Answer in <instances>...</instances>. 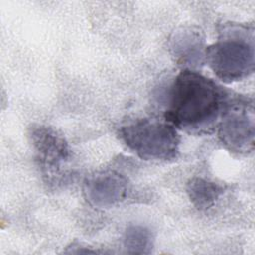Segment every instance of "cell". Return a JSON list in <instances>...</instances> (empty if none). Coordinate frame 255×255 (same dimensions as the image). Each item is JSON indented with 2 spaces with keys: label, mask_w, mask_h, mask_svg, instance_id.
Instances as JSON below:
<instances>
[{
  "label": "cell",
  "mask_w": 255,
  "mask_h": 255,
  "mask_svg": "<svg viewBox=\"0 0 255 255\" xmlns=\"http://www.w3.org/2000/svg\"><path fill=\"white\" fill-rule=\"evenodd\" d=\"M168 96L165 121L192 132H207L217 127L232 100L221 86L190 69L175 77Z\"/></svg>",
  "instance_id": "6da1fadb"
},
{
  "label": "cell",
  "mask_w": 255,
  "mask_h": 255,
  "mask_svg": "<svg viewBox=\"0 0 255 255\" xmlns=\"http://www.w3.org/2000/svg\"><path fill=\"white\" fill-rule=\"evenodd\" d=\"M124 244L128 253H149L152 247L151 232L141 225H129L125 233Z\"/></svg>",
  "instance_id": "9c48e42d"
},
{
  "label": "cell",
  "mask_w": 255,
  "mask_h": 255,
  "mask_svg": "<svg viewBox=\"0 0 255 255\" xmlns=\"http://www.w3.org/2000/svg\"><path fill=\"white\" fill-rule=\"evenodd\" d=\"M120 135L130 150L146 160H169L178 153L179 135L166 121L136 120L122 127Z\"/></svg>",
  "instance_id": "3957f363"
},
{
  "label": "cell",
  "mask_w": 255,
  "mask_h": 255,
  "mask_svg": "<svg viewBox=\"0 0 255 255\" xmlns=\"http://www.w3.org/2000/svg\"><path fill=\"white\" fill-rule=\"evenodd\" d=\"M253 29L227 25L215 43L204 51L214 74L226 83L242 80L254 71Z\"/></svg>",
  "instance_id": "7a4b0ae2"
},
{
  "label": "cell",
  "mask_w": 255,
  "mask_h": 255,
  "mask_svg": "<svg viewBox=\"0 0 255 255\" xmlns=\"http://www.w3.org/2000/svg\"><path fill=\"white\" fill-rule=\"evenodd\" d=\"M201 45L200 34L188 31L175 37L173 47L175 55L178 56L180 60H183V63L187 62L188 64H193L198 58L200 60L201 56L204 57L201 51Z\"/></svg>",
  "instance_id": "ba28073f"
},
{
  "label": "cell",
  "mask_w": 255,
  "mask_h": 255,
  "mask_svg": "<svg viewBox=\"0 0 255 255\" xmlns=\"http://www.w3.org/2000/svg\"><path fill=\"white\" fill-rule=\"evenodd\" d=\"M221 142L235 152H249L254 147V109L246 98H232L217 125Z\"/></svg>",
  "instance_id": "277c9868"
},
{
  "label": "cell",
  "mask_w": 255,
  "mask_h": 255,
  "mask_svg": "<svg viewBox=\"0 0 255 255\" xmlns=\"http://www.w3.org/2000/svg\"><path fill=\"white\" fill-rule=\"evenodd\" d=\"M30 137L43 168L53 171L68 160V144L54 128L45 126L33 127Z\"/></svg>",
  "instance_id": "5b68a950"
},
{
  "label": "cell",
  "mask_w": 255,
  "mask_h": 255,
  "mask_svg": "<svg viewBox=\"0 0 255 255\" xmlns=\"http://www.w3.org/2000/svg\"><path fill=\"white\" fill-rule=\"evenodd\" d=\"M87 200L97 207H109L125 199L127 180L116 171H104L91 176L85 183Z\"/></svg>",
  "instance_id": "8992f818"
},
{
  "label": "cell",
  "mask_w": 255,
  "mask_h": 255,
  "mask_svg": "<svg viewBox=\"0 0 255 255\" xmlns=\"http://www.w3.org/2000/svg\"><path fill=\"white\" fill-rule=\"evenodd\" d=\"M221 192L220 185L201 177H194L187 183V193L190 201L198 209L211 207Z\"/></svg>",
  "instance_id": "52a82bcc"
}]
</instances>
